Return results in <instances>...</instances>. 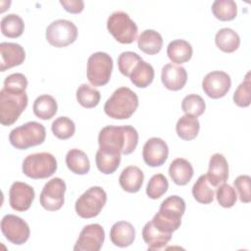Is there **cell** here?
I'll return each mask as SVG.
<instances>
[{
    "label": "cell",
    "mask_w": 251,
    "mask_h": 251,
    "mask_svg": "<svg viewBox=\"0 0 251 251\" xmlns=\"http://www.w3.org/2000/svg\"><path fill=\"white\" fill-rule=\"evenodd\" d=\"M99 149L121 155L131 154L138 144V132L129 125L106 126L98 135Z\"/></svg>",
    "instance_id": "cell-1"
},
{
    "label": "cell",
    "mask_w": 251,
    "mask_h": 251,
    "mask_svg": "<svg viewBox=\"0 0 251 251\" xmlns=\"http://www.w3.org/2000/svg\"><path fill=\"white\" fill-rule=\"evenodd\" d=\"M185 212V202L177 195L166 198L160 206L159 212L151 220L153 225L161 231L173 233L181 225V217Z\"/></svg>",
    "instance_id": "cell-2"
},
{
    "label": "cell",
    "mask_w": 251,
    "mask_h": 251,
    "mask_svg": "<svg viewBox=\"0 0 251 251\" xmlns=\"http://www.w3.org/2000/svg\"><path fill=\"white\" fill-rule=\"evenodd\" d=\"M138 97L126 86L116 89L104 105L105 114L115 120L129 119L138 107Z\"/></svg>",
    "instance_id": "cell-3"
},
{
    "label": "cell",
    "mask_w": 251,
    "mask_h": 251,
    "mask_svg": "<svg viewBox=\"0 0 251 251\" xmlns=\"http://www.w3.org/2000/svg\"><path fill=\"white\" fill-rule=\"evenodd\" d=\"M25 90L3 87L0 90V123L2 126H12L27 106Z\"/></svg>",
    "instance_id": "cell-4"
},
{
    "label": "cell",
    "mask_w": 251,
    "mask_h": 251,
    "mask_svg": "<svg viewBox=\"0 0 251 251\" xmlns=\"http://www.w3.org/2000/svg\"><path fill=\"white\" fill-rule=\"evenodd\" d=\"M46 130L43 125L37 122H27L11 130L9 141L13 147L20 150L37 146L45 141Z\"/></svg>",
    "instance_id": "cell-5"
},
{
    "label": "cell",
    "mask_w": 251,
    "mask_h": 251,
    "mask_svg": "<svg viewBox=\"0 0 251 251\" xmlns=\"http://www.w3.org/2000/svg\"><path fill=\"white\" fill-rule=\"evenodd\" d=\"M57 167V160L51 153L40 152L26 156L23 162L22 170L29 178L42 179L53 176Z\"/></svg>",
    "instance_id": "cell-6"
},
{
    "label": "cell",
    "mask_w": 251,
    "mask_h": 251,
    "mask_svg": "<svg viewBox=\"0 0 251 251\" xmlns=\"http://www.w3.org/2000/svg\"><path fill=\"white\" fill-rule=\"evenodd\" d=\"M107 202V193L100 186H91L75 201V209L82 219L97 217Z\"/></svg>",
    "instance_id": "cell-7"
},
{
    "label": "cell",
    "mask_w": 251,
    "mask_h": 251,
    "mask_svg": "<svg viewBox=\"0 0 251 251\" xmlns=\"http://www.w3.org/2000/svg\"><path fill=\"white\" fill-rule=\"evenodd\" d=\"M107 29L122 44L132 43L136 39L138 31L136 24L129 18L128 14L123 11H116L109 16Z\"/></svg>",
    "instance_id": "cell-8"
},
{
    "label": "cell",
    "mask_w": 251,
    "mask_h": 251,
    "mask_svg": "<svg viewBox=\"0 0 251 251\" xmlns=\"http://www.w3.org/2000/svg\"><path fill=\"white\" fill-rule=\"evenodd\" d=\"M113 71V59L105 52H95L87 60L86 75L93 86H103L111 78Z\"/></svg>",
    "instance_id": "cell-9"
},
{
    "label": "cell",
    "mask_w": 251,
    "mask_h": 251,
    "mask_svg": "<svg viewBox=\"0 0 251 251\" xmlns=\"http://www.w3.org/2000/svg\"><path fill=\"white\" fill-rule=\"evenodd\" d=\"M45 37L49 44L54 47H66L76 40L77 27L71 21L59 19L47 26Z\"/></svg>",
    "instance_id": "cell-10"
},
{
    "label": "cell",
    "mask_w": 251,
    "mask_h": 251,
    "mask_svg": "<svg viewBox=\"0 0 251 251\" xmlns=\"http://www.w3.org/2000/svg\"><path fill=\"white\" fill-rule=\"evenodd\" d=\"M66 182L60 177H53L48 180L40 193V205L47 211L60 210L65 202Z\"/></svg>",
    "instance_id": "cell-11"
},
{
    "label": "cell",
    "mask_w": 251,
    "mask_h": 251,
    "mask_svg": "<svg viewBox=\"0 0 251 251\" xmlns=\"http://www.w3.org/2000/svg\"><path fill=\"white\" fill-rule=\"evenodd\" d=\"M0 227L5 238L15 245L25 243L30 235L27 223L16 215H5L1 220Z\"/></svg>",
    "instance_id": "cell-12"
},
{
    "label": "cell",
    "mask_w": 251,
    "mask_h": 251,
    "mask_svg": "<svg viewBox=\"0 0 251 251\" xmlns=\"http://www.w3.org/2000/svg\"><path fill=\"white\" fill-rule=\"evenodd\" d=\"M105 240V230L99 224L85 226L74 246L75 251H99Z\"/></svg>",
    "instance_id": "cell-13"
},
{
    "label": "cell",
    "mask_w": 251,
    "mask_h": 251,
    "mask_svg": "<svg viewBox=\"0 0 251 251\" xmlns=\"http://www.w3.org/2000/svg\"><path fill=\"white\" fill-rule=\"evenodd\" d=\"M231 79L228 74L223 71L208 73L202 80L203 91L212 99H219L229 91Z\"/></svg>",
    "instance_id": "cell-14"
},
{
    "label": "cell",
    "mask_w": 251,
    "mask_h": 251,
    "mask_svg": "<svg viewBox=\"0 0 251 251\" xmlns=\"http://www.w3.org/2000/svg\"><path fill=\"white\" fill-rule=\"evenodd\" d=\"M35 197L32 186L25 182L15 181L9 190V203L13 210L17 212L27 211Z\"/></svg>",
    "instance_id": "cell-15"
},
{
    "label": "cell",
    "mask_w": 251,
    "mask_h": 251,
    "mask_svg": "<svg viewBox=\"0 0 251 251\" xmlns=\"http://www.w3.org/2000/svg\"><path fill=\"white\" fill-rule=\"evenodd\" d=\"M169 147L166 141L160 137L149 138L142 149V157L145 164L155 168L162 166L168 159Z\"/></svg>",
    "instance_id": "cell-16"
},
{
    "label": "cell",
    "mask_w": 251,
    "mask_h": 251,
    "mask_svg": "<svg viewBox=\"0 0 251 251\" xmlns=\"http://www.w3.org/2000/svg\"><path fill=\"white\" fill-rule=\"evenodd\" d=\"M0 71L5 72L11 68L20 66L25 59L24 47L14 42H1L0 44Z\"/></svg>",
    "instance_id": "cell-17"
},
{
    "label": "cell",
    "mask_w": 251,
    "mask_h": 251,
    "mask_svg": "<svg viewBox=\"0 0 251 251\" xmlns=\"http://www.w3.org/2000/svg\"><path fill=\"white\" fill-rule=\"evenodd\" d=\"M161 80L164 86L172 91H177L184 87L187 81L186 70L181 66L166 64L162 68Z\"/></svg>",
    "instance_id": "cell-18"
},
{
    "label": "cell",
    "mask_w": 251,
    "mask_h": 251,
    "mask_svg": "<svg viewBox=\"0 0 251 251\" xmlns=\"http://www.w3.org/2000/svg\"><path fill=\"white\" fill-rule=\"evenodd\" d=\"M206 176L208 182L214 187H218L227 180L228 164L223 154L215 153L211 156Z\"/></svg>",
    "instance_id": "cell-19"
},
{
    "label": "cell",
    "mask_w": 251,
    "mask_h": 251,
    "mask_svg": "<svg viewBox=\"0 0 251 251\" xmlns=\"http://www.w3.org/2000/svg\"><path fill=\"white\" fill-rule=\"evenodd\" d=\"M110 239L115 246L125 248L131 245L135 239V228L126 221L115 223L110 230Z\"/></svg>",
    "instance_id": "cell-20"
},
{
    "label": "cell",
    "mask_w": 251,
    "mask_h": 251,
    "mask_svg": "<svg viewBox=\"0 0 251 251\" xmlns=\"http://www.w3.org/2000/svg\"><path fill=\"white\" fill-rule=\"evenodd\" d=\"M144 180L143 172L136 166H128L123 170L119 177V183L123 190L136 193L140 190Z\"/></svg>",
    "instance_id": "cell-21"
},
{
    "label": "cell",
    "mask_w": 251,
    "mask_h": 251,
    "mask_svg": "<svg viewBox=\"0 0 251 251\" xmlns=\"http://www.w3.org/2000/svg\"><path fill=\"white\" fill-rule=\"evenodd\" d=\"M142 238L149 250H158L164 248L169 243L172 239V233L159 230L150 221L142 228Z\"/></svg>",
    "instance_id": "cell-22"
},
{
    "label": "cell",
    "mask_w": 251,
    "mask_h": 251,
    "mask_svg": "<svg viewBox=\"0 0 251 251\" xmlns=\"http://www.w3.org/2000/svg\"><path fill=\"white\" fill-rule=\"evenodd\" d=\"M194 174L192 165L183 158L175 159L169 167V175L176 185H186Z\"/></svg>",
    "instance_id": "cell-23"
},
{
    "label": "cell",
    "mask_w": 251,
    "mask_h": 251,
    "mask_svg": "<svg viewBox=\"0 0 251 251\" xmlns=\"http://www.w3.org/2000/svg\"><path fill=\"white\" fill-rule=\"evenodd\" d=\"M193 54L191 44L183 39H175L167 47V55L175 64H183L188 62Z\"/></svg>",
    "instance_id": "cell-24"
},
{
    "label": "cell",
    "mask_w": 251,
    "mask_h": 251,
    "mask_svg": "<svg viewBox=\"0 0 251 251\" xmlns=\"http://www.w3.org/2000/svg\"><path fill=\"white\" fill-rule=\"evenodd\" d=\"M137 46L145 54L155 55L163 47V37L154 29H145L137 37Z\"/></svg>",
    "instance_id": "cell-25"
},
{
    "label": "cell",
    "mask_w": 251,
    "mask_h": 251,
    "mask_svg": "<svg viewBox=\"0 0 251 251\" xmlns=\"http://www.w3.org/2000/svg\"><path fill=\"white\" fill-rule=\"evenodd\" d=\"M66 165L68 169L75 175H86L90 170L89 159L83 151L74 148L66 155Z\"/></svg>",
    "instance_id": "cell-26"
},
{
    "label": "cell",
    "mask_w": 251,
    "mask_h": 251,
    "mask_svg": "<svg viewBox=\"0 0 251 251\" xmlns=\"http://www.w3.org/2000/svg\"><path fill=\"white\" fill-rule=\"evenodd\" d=\"M33 114L44 121L52 119L58 110L56 99L49 94H42L38 96L32 106Z\"/></svg>",
    "instance_id": "cell-27"
},
{
    "label": "cell",
    "mask_w": 251,
    "mask_h": 251,
    "mask_svg": "<svg viewBox=\"0 0 251 251\" xmlns=\"http://www.w3.org/2000/svg\"><path fill=\"white\" fill-rule=\"evenodd\" d=\"M154 76L155 72L153 67L149 63L141 60L134 67L128 77L130 78L131 83L136 87L145 88L152 83Z\"/></svg>",
    "instance_id": "cell-28"
},
{
    "label": "cell",
    "mask_w": 251,
    "mask_h": 251,
    "mask_svg": "<svg viewBox=\"0 0 251 251\" xmlns=\"http://www.w3.org/2000/svg\"><path fill=\"white\" fill-rule=\"evenodd\" d=\"M215 43L223 52L232 53L238 49L240 45V37L232 28L224 27L216 33Z\"/></svg>",
    "instance_id": "cell-29"
},
{
    "label": "cell",
    "mask_w": 251,
    "mask_h": 251,
    "mask_svg": "<svg viewBox=\"0 0 251 251\" xmlns=\"http://www.w3.org/2000/svg\"><path fill=\"white\" fill-rule=\"evenodd\" d=\"M200 129V123L198 119L191 115H184L180 117L176 125V131L183 140H192L196 138Z\"/></svg>",
    "instance_id": "cell-30"
},
{
    "label": "cell",
    "mask_w": 251,
    "mask_h": 251,
    "mask_svg": "<svg viewBox=\"0 0 251 251\" xmlns=\"http://www.w3.org/2000/svg\"><path fill=\"white\" fill-rule=\"evenodd\" d=\"M96 167L104 175H111L117 171L121 163V154L98 149L95 155Z\"/></svg>",
    "instance_id": "cell-31"
},
{
    "label": "cell",
    "mask_w": 251,
    "mask_h": 251,
    "mask_svg": "<svg viewBox=\"0 0 251 251\" xmlns=\"http://www.w3.org/2000/svg\"><path fill=\"white\" fill-rule=\"evenodd\" d=\"M2 34L9 38H17L24 33L25 23L17 14H8L1 20Z\"/></svg>",
    "instance_id": "cell-32"
},
{
    "label": "cell",
    "mask_w": 251,
    "mask_h": 251,
    "mask_svg": "<svg viewBox=\"0 0 251 251\" xmlns=\"http://www.w3.org/2000/svg\"><path fill=\"white\" fill-rule=\"evenodd\" d=\"M212 13L220 21H232L237 16V5L233 0H216L212 4Z\"/></svg>",
    "instance_id": "cell-33"
},
{
    "label": "cell",
    "mask_w": 251,
    "mask_h": 251,
    "mask_svg": "<svg viewBox=\"0 0 251 251\" xmlns=\"http://www.w3.org/2000/svg\"><path fill=\"white\" fill-rule=\"evenodd\" d=\"M75 95L78 104L86 109L96 107L101 99L99 90L91 87L86 83H82L78 86Z\"/></svg>",
    "instance_id": "cell-34"
},
{
    "label": "cell",
    "mask_w": 251,
    "mask_h": 251,
    "mask_svg": "<svg viewBox=\"0 0 251 251\" xmlns=\"http://www.w3.org/2000/svg\"><path fill=\"white\" fill-rule=\"evenodd\" d=\"M214 190L209 186L206 175L200 176L192 186V195L194 199L201 204H210L214 200Z\"/></svg>",
    "instance_id": "cell-35"
},
{
    "label": "cell",
    "mask_w": 251,
    "mask_h": 251,
    "mask_svg": "<svg viewBox=\"0 0 251 251\" xmlns=\"http://www.w3.org/2000/svg\"><path fill=\"white\" fill-rule=\"evenodd\" d=\"M53 134L61 139L66 140L71 138L75 132V123L68 117H59L57 118L51 126Z\"/></svg>",
    "instance_id": "cell-36"
},
{
    "label": "cell",
    "mask_w": 251,
    "mask_h": 251,
    "mask_svg": "<svg viewBox=\"0 0 251 251\" xmlns=\"http://www.w3.org/2000/svg\"><path fill=\"white\" fill-rule=\"evenodd\" d=\"M169 182L163 174H156L151 176L147 183L146 194L151 199L161 198L168 190Z\"/></svg>",
    "instance_id": "cell-37"
},
{
    "label": "cell",
    "mask_w": 251,
    "mask_h": 251,
    "mask_svg": "<svg viewBox=\"0 0 251 251\" xmlns=\"http://www.w3.org/2000/svg\"><path fill=\"white\" fill-rule=\"evenodd\" d=\"M206 109V103L204 99L198 94H188L182 99L181 110L186 115L199 117L203 115Z\"/></svg>",
    "instance_id": "cell-38"
},
{
    "label": "cell",
    "mask_w": 251,
    "mask_h": 251,
    "mask_svg": "<svg viewBox=\"0 0 251 251\" xmlns=\"http://www.w3.org/2000/svg\"><path fill=\"white\" fill-rule=\"evenodd\" d=\"M250 72H248L244 77V80L237 86L233 93V102L235 105L241 108H246L251 103L250 94Z\"/></svg>",
    "instance_id": "cell-39"
},
{
    "label": "cell",
    "mask_w": 251,
    "mask_h": 251,
    "mask_svg": "<svg viewBox=\"0 0 251 251\" xmlns=\"http://www.w3.org/2000/svg\"><path fill=\"white\" fill-rule=\"evenodd\" d=\"M142 58L135 52L126 51L121 53L118 58V68L122 75L125 76H129L134 67L140 62Z\"/></svg>",
    "instance_id": "cell-40"
},
{
    "label": "cell",
    "mask_w": 251,
    "mask_h": 251,
    "mask_svg": "<svg viewBox=\"0 0 251 251\" xmlns=\"http://www.w3.org/2000/svg\"><path fill=\"white\" fill-rule=\"evenodd\" d=\"M216 197L220 206L224 208H231L232 206H234L237 200L235 189L226 182L218 186Z\"/></svg>",
    "instance_id": "cell-41"
},
{
    "label": "cell",
    "mask_w": 251,
    "mask_h": 251,
    "mask_svg": "<svg viewBox=\"0 0 251 251\" xmlns=\"http://www.w3.org/2000/svg\"><path fill=\"white\" fill-rule=\"evenodd\" d=\"M250 184H251V177L248 175L238 176L233 180L234 188L237 190L239 200L242 203H249L251 201Z\"/></svg>",
    "instance_id": "cell-42"
},
{
    "label": "cell",
    "mask_w": 251,
    "mask_h": 251,
    "mask_svg": "<svg viewBox=\"0 0 251 251\" xmlns=\"http://www.w3.org/2000/svg\"><path fill=\"white\" fill-rule=\"evenodd\" d=\"M27 79L24 74L16 73L8 75L4 80V87L11 89L25 90L27 87Z\"/></svg>",
    "instance_id": "cell-43"
},
{
    "label": "cell",
    "mask_w": 251,
    "mask_h": 251,
    "mask_svg": "<svg viewBox=\"0 0 251 251\" xmlns=\"http://www.w3.org/2000/svg\"><path fill=\"white\" fill-rule=\"evenodd\" d=\"M60 4L71 14H79L84 9V2L81 0H60Z\"/></svg>",
    "instance_id": "cell-44"
}]
</instances>
